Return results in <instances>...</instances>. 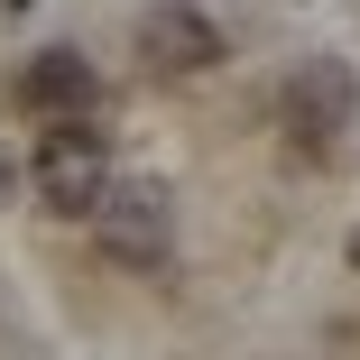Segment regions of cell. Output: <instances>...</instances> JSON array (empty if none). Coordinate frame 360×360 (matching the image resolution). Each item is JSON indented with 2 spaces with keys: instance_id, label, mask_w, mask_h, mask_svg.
<instances>
[{
  "instance_id": "cell-2",
  "label": "cell",
  "mask_w": 360,
  "mask_h": 360,
  "mask_svg": "<svg viewBox=\"0 0 360 360\" xmlns=\"http://www.w3.org/2000/svg\"><path fill=\"white\" fill-rule=\"evenodd\" d=\"M93 240L120 259V268H167V240H176V212L158 185H111L93 203Z\"/></svg>"
},
{
  "instance_id": "cell-5",
  "label": "cell",
  "mask_w": 360,
  "mask_h": 360,
  "mask_svg": "<svg viewBox=\"0 0 360 360\" xmlns=\"http://www.w3.org/2000/svg\"><path fill=\"white\" fill-rule=\"evenodd\" d=\"M19 111H37V120L93 111V65H84L75 46H46V56H28V65H19Z\"/></svg>"
},
{
  "instance_id": "cell-3",
  "label": "cell",
  "mask_w": 360,
  "mask_h": 360,
  "mask_svg": "<svg viewBox=\"0 0 360 360\" xmlns=\"http://www.w3.org/2000/svg\"><path fill=\"white\" fill-rule=\"evenodd\" d=\"M139 56H148V75H212L222 65V28L194 0H158V10H139Z\"/></svg>"
},
{
  "instance_id": "cell-6",
  "label": "cell",
  "mask_w": 360,
  "mask_h": 360,
  "mask_svg": "<svg viewBox=\"0 0 360 360\" xmlns=\"http://www.w3.org/2000/svg\"><path fill=\"white\" fill-rule=\"evenodd\" d=\"M10 10H28V0H10Z\"/></svg>"
},
{
  "instance_id": "cell-7",
  "label": "cell",
  "mask_w": 360,
  "mask_h": 360,
  "mask_svg": "<svg viewBox=\"0 0 360 360\" xmlns=\"http://www.w3.org/2000/svg\"><path fill=\"white\" fill-rule=\"evenodd\" d=\"M351 259H360V240H351Z\"/></svg>"
},
{
  "instance_id": "cell-1",
  "label": "cell",
  "mask_w": 360,
  "mask_h": 360,
  "mask_svg": "<svg viewBox=\"0 0 360 360\" xmlns=\"http://www.w3.org/2000/svg\"><path fill=\"white\" fill-rule=\"evenodd\" d=\"M28 185H37V203H46V212H75V222H93V203L111 194V148H102L93 111H65V120L37 139Z\"/></svg>"
},
{
  "instance_id": "cell-4",
  "label": "cell",
  "mask_w": 360,
  "mask_h": 360,
  "mask_svg": "<svg viewBox=\"0 0 360 360\" xmlns=\"http://www.w3.org/2000/svg\"><path fill=\"white\" fill-rule=\"evenodd\" d=\"M351 102H360L351 65L342 56H314V65H296V84H286V129H296L305 148H323V139L351 120Z\"/></svg>"
}]
</instances>
